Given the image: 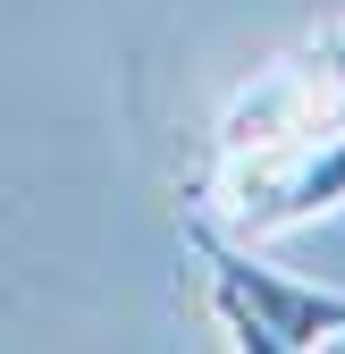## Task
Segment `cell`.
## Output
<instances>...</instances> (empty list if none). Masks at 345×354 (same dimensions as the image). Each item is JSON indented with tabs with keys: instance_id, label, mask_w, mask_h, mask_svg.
<instances>
[{
	"instance_id": "obj_1",
	"label": "cell",
	"mask_w": 345,
	"mask_h": 354,
	"mask_svg": "<svg viewBox=\"0 0 345 354\" xmlns=\"http://www.w3.org/2000/svg\"><path fill=\"white\" fill-rule=\"evenodd\" d=\"M186 236H194L202 270H210V304H219V321H228V337L244 354H304V346L345 337V295L337 287H304V279L270 270V261H253L210 219H194Z\"/></svg>"
},
{
	"instance_id": "obj_2",
	"label": "cell",
	"mask_w": 345,
	"mask_h": 354,
	"mask_svg": "<svg viewBox=\"0 0 345 354\" xmlns=\"http://www.w3.org/2000/svg\"><path fill=\"white\" fill-rule=\"evenodd\" d=\"M345 203V127H304V136L228 152V219L236 228H295Z\"/></svg>"
}]
</instances>
